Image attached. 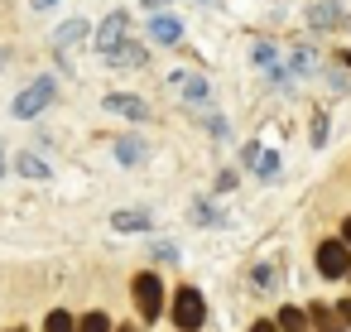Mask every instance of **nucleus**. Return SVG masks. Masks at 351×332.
Listing matches in <instances>:
<instances>
[{
  "label": "nucleus",
  "mask_w": 351,
  "mask_h": 332,
  "mask_svg": "<svg viewBox=\"0 0 351 332\" xmlns=\"http://www.w3.org/2000/svg\"><path fill=\"white\" fill-rule=\"evenodd\" d=\"M173 322H178L183 332H197V327L207 322V308H202V294H197V289L183 284V289L173 294Z\"/></svg>",
  "instance_id": "nucleus-1"
},
{
  "label": "nucleus",
  "mask_w": 351,
  "mask_h": 332,
  "mask_svg": "<svg viewBox=\"0 0 351 332\" xmlns=\"http://www.w3.org/2000/svg\"><path fill=\"white\" fill-rule=\"evenodd\" d=\"M135 303H140V318L145 322H154L159 318V308H164V284H159V274H135Z\"/></svg>",
  "instance_id": "nucleus-2"
},
{
  "label": "nucleus",
  "mask_w": 351,
  "mask_h": 332,
  "mask_svg": "<svg viewBox=\"0 0 351 332\" xmlns=\"http://www.w3.org/2000/svg\"><path fill=\"white\" fill-rule=\"evenodd\" d=\"M49 102H53V78H39L29 92H20V97H15V116H20V121H29V116H39Z\"/></svg>",
  "instance_id": "nucleus-3"
},
{
  "label": "nucleus",
  "mask_w": 351,
  "mask_h": 332,
  "mask_svg": "<svg viewBox=\"0 0 351 332\" xmlns=\"http://www.w3.org/2000/svg\"><path fill=\"white\" fill-rule=\"evenodd\" d=\"M317 270H322L327 279L351 274V250H346L341 241H322V246H317Z\"/></svg>",
  "instance_id": "nucleus-4"
},
{
  "label": "nucleus",
  "mask_w": 351,
  "mask_h": 332,
  "mask_svg": "<svg viewBox=\"0 0 351 332\" xmlns=\"http://www.w3.org/2000/svg\"><path fill=\"white\" fill-rule=\"evenodd\" d=\"M125 34H130V15H111V20L97 29V49H101V54H111V49H121V44H125Z\"/></svg>",
  "instance_id": "nucleus-5"
},
{
  "label": "nucleus",
  "mask_w": 351,
  "mask_h": 332,
  "mask_svg": "<svg viewBox=\"0 0 351 332\" xmlns=\"http://www.w3.org/2000/svg\"><path fill=\"white\" fill-rule=\"evenodd\" d=\"M169 87H178V97H183V102H193V106H207V102H212V87H207L202 78L173 73V78H169Z\"/></svg>",
  "instance_id": "nucleus-6"
},
{
  "label": "nucleus",
  "mask_w": 351,
  "mask_h": 332,
  "mask_svg": "<svg viewBox=\"0 0 351 332\" xmlns=\"http://www.w3.org/2000/svg\"><path fill=\"white\" fill-rule=\"evenodd\" d=\"M106 63H111V68H140V63H145V49L125 39L121 49H111V54H106Z\"/></svg>",
  "instance_id": "nucleus-7"
},
{
  "label": "nucleus",
  "mask_w": 351,
  "mask_h": 332,
  "mask_svg": "<svg viewBox=\"0 0 351 332\" xmlns=\"http://www.w3.org/2000/svg\"><path fill=\"white\" fill-rule=\"evenodd\" d=\"M308 15H313V29H337L341 25V5H337V0H322V5H313Z\"/></svg>",
  "instance_id": "nucleus-8"
},
{
  "label": "nucleus",
  "mask_w": 351,
  "mask_h": 332,
  "mask_svg": "<svg viewBox=\"0 0 351 332\" xmlns=\"http://www.w3.org/2000/svg\"><path fill=\"white\" fill-rule=\"evenodd\" d=\"M149 34H154L159 44H178V39H183V25H178L173 15H154V25H149Z\"/></svg>",
  "instance_id": "nucleus-9"
},
{
  "label": "nucleus",
  "mask_w": 351,
  "mask_h": 332,
  "mask_svg": "<svg viewBox=\"0 0 351 332\" xmlns=\"http://www.w3.org/2000/svg\"><path fill=\"white\" fill-rule=\"evenodd\" d=\"M308 322H317L322 332H346L341 318H337V308H327V303H313V308H308Z\"/></svg>",
  "instance_id": "nucleus-10"
},
{
  "label": "nucleus",
  "mask_w": 351,
  "mask_h": 332,
  "mask_svg": "<svg viewBox=\"0 0 351 332\" xmlns=\"http://www.w3.org/2000/svg\"><path fill=\"white\" fill-rule=\"evenodd\" d=\"M274 332H308V313L303 308H284L274 318Z\"/></svg>",
  "instance_id": "nucleus-11"
},
{
  "label": "nucleus",
  "mask_w": 351,
  "mask_h": 332,
  "mask_svg": "<svg viewBox=\"0 0 351 332\" xmlns=\"http://www.w3.org/2000/svg\"><path fill=\"white\" fill-rule=\"evenodd\" d=\"M106 106H111V111H121V116H135V121L145 116V102H140V97H121V92H111V97H106Z\"/></svg>",
  "instance_id": "nucleus-12"
},
{
  "label": "nucleus",
  "mask_w": 351,
  "mask_h": 332,
  "mask_svg": "<svg viewBox=\"0 0 351 332\" xmlns=\"http://www.w3.org/2000/svg\"><path fill=\"white\" fill-rule=\"evenodd\" d=\"M116 159H121V164H145L149 150H145L140 140H116Z\"/></svg>",
  "instance_id": "nucleus-13"
},
{
  "label": "nucleus",
  "mask_w": 351,
  "mask_h": 332,
  "mask_svg": "<svg viewBox=\"0 0 351 332\" xmlns=\"http://www.w3.org/2000/svg\"><path fill=\"white\" fill-rule=\"evenodd\" d=\"M111 222H116V231H145V226H149L145 212H116Z\"/></svg>",
  "instance_id": "nucleus-14"
},
{
  "label": "nucleus",
  "mask_w": 351,
  "mask_h": 332,
  "mask_svg": "<svg viewBox=\"0 0 351 332\" xmlns=\"http://www.w3.org/2000/svg\"><path fill=\"white\" fill-rule=\"evenodd\" d=\"M44 332H77V322H73L63 308H53V313L44 318Z\"/></svg>",
  "instance_id": "nucleus-15"
},
{
  "label": "nucleus",
  "mask_w": 351,
  "mask_h": 332,
  "mask_svg": "<svg viewBox=\"0 0 351 332\" xmlns=\"http://www.w3.org/2000/svg\"><path fill=\"white\" fill-rule=\"evenodd\" d=\"M15 169H20V174H29V178H44V174H49V164H44V159H34V154H20V159H15Z\"/></svg>",
  "instance_id": "nucleus-16"
},
{
  "label": "nucleus",
  "mask_w": 351,
  "mask_h": 332,
  "mask_svg": "<svg viewBox=\"0 0 351 332\" xmlns=\"http://www.w3.org/2000/svg\"><path fill=\"white\" fill-rule=\"evenodd\" d=\"M274 274H279L274 265H255V274H250V284H255V289L265 294V289H274Z\"/></svg>",
  "instance_id": "nucleus-17"
},
{
  "label": "nucleus",
  "mask_w": 351,
  "mask_h": 332,
  "mask_svg": "<svg viewBox=\"0 0 351 332\" xmlns=\"http://www.w3.org/2000/svg\"><path fill=\"white\" fill-rule=\"evenodd\" d=\"M77 332H111V318H106V313H87V318L77 322Z\"/></svg>",
  "instance_id": "nucleus-18"
},
{
  "label": "nucleus",
  "mask_w": 351,
  "mask_h": 332,
  "mask_svg": "<svg viewBox=\"0 0 351 332\" xmlns=\"http://www.w3.org/2000/svg\"><path fill=\"white\" fill-rule=\"evenodd\" d=\"M77 34H87V25H82V20H73V25H63V29H58V44H73Z\"/></svg>",
  "instance_id": "nucleus-19"
},
{
  "label": "nucleus",
  "mask_w": 351,
  "mask_h": 332,
  "mask_svg": "<svg viewBox=\"0 0 351 332\" xmlns=\"http://www.w3.org/2000/svg\"><path fill=\"white\" fill-rule=\"evenodd\" d=\"M255 164H260V178H274L279 174V154H260Z\"/></svg>",
  "instance_id": "nucleus-20"
},
{
  "label": "nucleus",
  "mask_w": 351,
  "mask_h": 332,
  "mask_svg": "<svg viewBox=\"0 0 351 332\" xmlns=\"http://www.w3.org/2000/svg\"><path fill=\"white\" fill-rule=\"evenodd\" d=\"M274 58H279V54H274L269 44H260V49H255V63H260V68H274Z\"/></svg>",
  "instance_id": "nucleus-21"
},
{
  "label": "nucleus",
  "mask_w": 351,
  "mask_h": 332,
  "mask_svg": "<svg viewBox=\"0 0 351 332\" xmlns=\"http://www.w3.org/2000/svg\"><path fill=\"white\" fill-rule=\"evenodd\" d=\"M322 140H327V116L313 121V145H322Z\"/></svg>",
  "instance_id": "nucleus-22"
},
{
  "label": "nucleus",
  "mask_w": 351,
  "mask_h": 332,
  "mask_svg": "<svg viewBox=\"0 0 351 332\" xmlns=\"http://www.w3.org/2000/svg\"><path fill=\"white\" fill-rule=\"evenodd\" d=\"M193 222H221V217H217V212H212L207 202H197V212H193Z\"/></svg>",
  "instance_id": "nucleus-23"
},
{
  "label": "nucleus",
  "mask_w": 351,
  "mask_h": 332,
  "mask_svg": "<svg viewBox=\"0 0 351 332\" xmlns=\"http://www.w3.org/2000/svg\"><path fill=\"white\" fill-rule=\"evenodd\" d=\"M337 318H341V327H351V298H346V303L337 308Z\"/></svg>",
  "instance_id": "nucleus-24"
},
{
  "label": "nucleus",
  "mask_w": 351,
  "mask_h": 332,
  "mask_svg": "<svg viewBox=\"0 0 351 332\" xmlns=\"http://www.w3.org/2000/svg\"><path fill=\"white\" fill-rule=\"evenodd\" d=\"M341 246H346V250H351V217H346V222H341Z\"/></svg>",
  "instance_id": "nucleus-25"
},
{
  "label": "nucleus",
  "mask_w": 351,
  "mask_h": 332,
  "mask_svg": "<svg viewBox=\"0 0 351 332\" xmlns=\"http://www.w3.org/2000/svg\"><path fill=\"white\" fill-rule=\"evenodd\" d=\"M250 332H274V322H255V327H250Z\"/></svg>",
  "instance_id": "nucleus-26"
},
{
  "label": "nucleus",
  "mask_w": 351,
  "mask_h": 332,
  "mask_svg": "<svg viewBox=\"0 0 351 332\" xmlns=\"http://www.w3.org/2000/svg\"><path fill=\"white\" fill-rule=\"evenodd\" d=\"M49 5H58V0H34V10H49Z\"/></svg>",
  "instance_id": "nucleus-27"
},
{
  "label": "nucleus",
  "mask_w": 351,
  "mask_h": 332,
  "mask_svg": "<svg viewBox=\"0 0 351 332\" xmlns=\"http://www.w3.org/2000/svg\"><path fill=\"white\" fill-rule=\"evenodd\" d=\"M145 5H164V0H145Z\"/></svg>",
  "instance_id": "nucleus-28"
},
{
  "label": "nucleus",
  "mask_w": 351,
  "mask_h": 332,
  "mask_svg": "<svg viewBox=\"0 0 351 332\" xmlns=\"http://www.w3.org/2000/svg\"><path fill=\"white\" fill-rule=\"evenodd\" d=\"M0 174H5V154H0Z\"/></svg>",
  "instance_id": "nucleus-29"
},
{
  "label": "nucleus",
  "mask_w": 351,
  "mask_h": 332,
  "mask_svg": "<svg viewBox=\"0 0 351 332\" xmlns=\"http://www.w3.org/2000/svg\"><path fill=\"white\" fill-rule=\"evenodd\" d=\"M121 332H135V327H121Z\"/></svg>",
  "instance_id": "nucleus-30"
}]
</instances>
